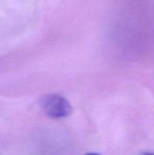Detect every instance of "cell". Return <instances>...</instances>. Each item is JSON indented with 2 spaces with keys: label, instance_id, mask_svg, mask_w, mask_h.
I'll list each match as a JSON object with an SVG mask.
<instances>
[{
  "label": "cell",
  "instance_id": "1",
  "mask_svg": "<svg viewBox=\"0 0 154 155\" xmlns=\"http://www.w3.org/2000/svg\"><path fill=\"white\" fill-rule=\"evenodd\" d=\"M40 106L43 112L53 119L68 117L72 113L70 103L59 94H46L40 99Z\"/></svg>",
  "mask_w": 154,
  "mask_h": 155
}]
</instances>
